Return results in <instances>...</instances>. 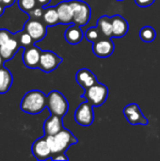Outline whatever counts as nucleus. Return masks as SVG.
I'll use <instances>...</instances> for the list:
<instances>
[{
  "instance_id": "obj_1",
  "label": "nucleus",
  "mask_w": 160,
  "mask_h": 161,
  "mask_svg": "<svg viewBox=\"0 0 160 161\" xmlns=\"http://www.w3.org/2000/svg\"><path fill=\"white\" fill-rule=\"evenodd\" d=\"M45 138L53 155L65 153L71 145L78 142V140L74 136V134L64 127L58 134L45 136Z\"/></svg>"
},
{
  "instance_id": "obj_2",
  "label": "nucleus",
  "mask_w": 160,
  "mask_h": 161,
  "mask_svg": "<svg viewBox=\"0 0 160 161\" xmlns=\"http://www.w3.org/2000/svg\"><path fill=\"white\" fill-rule=\"evenodd\" d=\"M47 107V96L41 91L33 90L25 94L21 102V109L28 114H39Z\"/></svg>"
},
{
  "instance_id": "obj_3",
  "label": "nucleus",
  "mask_w": 160,
  "mask_h": 161,
  "mask_svg": "<svg viewBox=\"0 0 160 161\" xmlns=\"http://www.w3.org/2000/svg\"><path fill=\"white\" fill-rule=\"evenodd\" d=\"M47 108L51 114L63 118L69 109V104L61 92L58 91H52L47 95Z\"/></svg>"
},
{
  "instance_id": "obj_4",
  "label": "nucleus",
  "mask_w": 160,
  "mask_h": 161,
  "mask_svg": "<svg viewBox=\"0 0 160 161\" xmlns=\"http://www.w3.org/2000/svg\"><path fill=\"white\" fill-rule=\"evenodd\" d=\"M108 89L102 83H95L89 89L85 90V93L82 95L89 103H91L93 107L102 106L108 99Z\"/></svg>"
},
{
  "instance_id": "obj_5",
  "label": "nucleus",
  "mask_w": 160,
  "mask_h": 161,
  "mask_svg": "<svg viewBox=\"0 0 160 161\" xmlns=\"http://www.w3.org/2000/svg\"><path fill=\"white\" fill-rule=\"evenodd\" d=\"M73 8V24L80 26L86 25L91 18V8L85 2L81 0H71Z\"/></svg>"
},
{
  "instance_id": "obj_6",
  "label": "nucleus",
  "mask_w": 160,
  "mask_h": 161,
  "mask_svg": "<svg viewBox=\"0 0 160 161\" xmlns=\"http://www.w3.org/2000/svg\"><path fill=\"white\" fill-rule=\"evenodd\" d=\"M74 120L82 126L91 125L94 121L93 106L88 101L81 103L74 112Z\"/></svg>"
},
{
  "instance_id": "obj_7",
  "label": "nucleus",
  "mask_w": 160,
  "mask_h": 161,
  "mask_svg": "<svg viewBox=\"0 0 160 161\" xmlns=\"http://www.w3.org/2000/svg\"><path fill=\"white\" fill-rule=\"evenodd\" d=\"M24 29L32 37L35 42L43 40L47 34V25L41 20L30 18L25 22Z\"/></svg>"
},
{
  "instance_id": "obj_8",
  "label": "nucleus",
  "mask_w": 160,
  "mask_h": 161,
  "mask_svg": "<svg viewBox=\"0 0 160 161\" xmlns=\"http://www.w3.org/2000/svg\"><path fill=\"white\" fill-rule=\"evenodd\" d=\"M62 62V58L52 51H42L40 58L39 69L44 73H51L55 71Z\"/></svg>"
},
{
  "instance_id": "obj_9",
  "label": "nucleus",
  "mask_w": 160,
  "mask_h": 161,
  "mask_svg": "<svg viewBox=\"0 0 160 161\" xmlns=\"http://www.w3.org/2000/svg\"><path fill=\"white\" fill-rule=\"evenodd\" d=\"M124 114L127 122L132 125H147L149 124L147 118L142 114L139 105L135 103L127 105L124 108Z\"/></svg>"
},
{
  "instance_id": "obj_10",
  "label": "nucleus",
  "mask_w": 160,
  "mask_h": 161,
  "mask_svg": "<svg viewBox=\"0 0 160 161\" xmlns=\"http://www.w3.org/2000/svg\"><path fill=\"white\" fill-rule=\"evenodd\" d=\"M41 52L42 51L34 44H32L28 47H25L24 50V54H23L24 64L30 69L39 68Z\"/></svg>"
},
{
  "instance_id": "obj_11",
  "label": "nucleus",
  "mask_w": 160,
  "mask_h": 161,
  "mask_svg": "<svg viewBox=\"0 0 160 161\" xmlns=\"http://www.w3.org/2000/svg\"><path fill=\"white\" fill-rule=\"evenodd\" d=\"M115 49V44L111 41V38H104L93 43L92 51L98 58H108L110 57Z\"/></svg>"
},
{
  "instance_id": "obj_12",
  "label": "nucleus",
  "mask_w": 160,
  "mask_h": 161,
  "mask_svg": "<svg viewBox=\"0 0 160 161\" xmlns=\"http://www.w3.org/2000/svg\"><path fill=\"white\" fill-rule=\"evenodd\" d=\"M32 154L38 160H46L52 158L53 154L48 146L45 136L38 139L32 145Z\"/></svg>"
},
{
  "instance_id": "obj_13",
  "label": "nucleus",
  "mask_w": 160,
  "mask_h": 161,
  "mask_svg": "<svg viewBox=\"0 0 160 161\" xmlns=\"http://www.w3.org/2000/svg\"><path fill=\"white\" fill-rule=\"evenodd\" d=\"M75 80L79 84V86L84 90L89 89L90 87H91L92 85L98 82L95 75L91 71L86 68L80 69L79 71H77L75 75Z\"/></svg>"
},
{
  "instance_id": "obj_14",
  "label": "nucleus",
  "mask_w": 160,
  "mask_h": 161,
  "mask_svg": "<svg viewBox=\"0 0 160 161\" xmlns=\"http://www.w3.org/2000/svg\"><path fill=\"white\" fill-rule=\"evenodd\" d=\"M20 47H21L20 42L17 40L15 35H14V37L9 39L5 44L0 46V54L2 56L4 61H8V60L11 59L15 56V54L17 53V51L19 50Z\"/></svg>"
},
{
  "instance_id": "obj_15",
  "label": "nucleus",
  "mask_w": 160,
  "mask_h": 161,
  "mask_svg": "<svg viewBox=\"0 0 160 161\" xmlns=\"http://www.w3.org/2000/svg\"><path fill=\"white\" fill-rule=\"evenodd\" d=\"M63 128L62 117L51 114V116L44 122L43 130L45 136L56 135Z\"/></svg>"
},
{
  "instance_id": "obj_16",
  "label": "nucleus",
  "mask_w": 160,
  "mask_h": 161,
  "mask_svg": "<svg viewBox=\"0 0 160 161\" xmlns=\"http://www.w3.org/2000/svg\"><path fill=\"white\" fill-rule=\"evenodd\" d=\"M112 28H113V37L114 38H122L126 35L128 31V23L127 21L121 15L117 14L111 17Z\"/></svg>"
},
{
  "instance_id": "obj_17",
  "label": "nucleus",
  "mask_w": 160,
  "mask_h": 161,
  "mask_svg": "<svg viewBox=\"0 0 160 161\" xmlns=\"http://www.w3.org/2000/svg\"><path fill=\"white\" fill-rule=\"evenodd\" d=\"M60 24L69 25L73 23V8L70 1H63L57 7Z\"/></svg>"
},
{
  "instance_id": "obj_18",
  "label": "nucleus",
  "mask_w": 160,
  "mask_h": 161,
  "mask_svg": "<svg viewBox=\"0 0 160 161\" xmlns=\"http://www.w3.org/2000/svg\"><path fill=\"white\" fill-rule=\"evenodd\" d=\"M83 31L81 29V26L75 24L71 25L65 31L64 37L67 42L70 44H78L82 39H83Z\"/></svg>"
},
{
  "instance_id": "obj_19",
  "label": "nucleus",
  "mask_w": 160,
  "mask_h": 161,
  "mask_svg": "<svg viewBox=\"0 0 160 161\" xmlns=\"http://www.w3.org/2000/svg\"><path fill=\"white\" fill-rule=\"evenodd\" d=\"M41 21L47 25V26H55L58 24H59V17L56 7H49L44 8L43 16Z\"/></svg>"
},
{
  "instance_id": "obj_20",
  "label": "nucleus",
  "mask_w": 160,
  "mask_h": 161,
  "mask_svg": "<svg viewBox=\"0 0 160 161\" xmlns=\"http://www.w3.org/2000/svg\"><path fill=\"white\" fill-rule=\"evenodd\" d=\"M12 81L13 78L10 72L5 67H0V94H4L8 92Z\"/></svg>"
},
{
  "instance_id": "obj_21",
  "label": "nucleus",
  "mask_w": 160,
  "mask_h": 161,
  "mask_svg": "<svg viewBox=\"0 0 160 161\" xmlns=\"http://www.w3.org/2000/svg\"><path fill=\"white\" fill-rule=\"evenodd\" d=\"M97 26L101 29L104 36L107 38H112L113 37V28H112V22L111 17H108L107 15L102 16L97 21Z\"/></svg>"
},
{
  "instance_id": "obj_22",
  "label": "nucleus",
  "mask_w": 160,
  "mask_h": 161,
  "mask_svg": "<svg viewBox=\"0 0 160 161\" xmlns=\"http://www.w3.org/2000/svg\"><path fill=\"white\" fill-rule=\"evenodd\" d=\"M85 38L90 42H96L104 38H107L104 36L103 32L101 31V29L96 25L95 27H91L89 29H87V31L85 32Z\"/></svg>"
},
{
  "instance_id": "obj_23",
  "label": "nucleus",
  "mask_w": 160,
  "mask_h": 161,
  "mask_svg": "<svg viewBox=\"0 0 160 161\" xmlns=\"http://www.w3.org/2000/svg\"><path fill=\"white\" fill-rule=\"evenodd\" d=\"M157 37L156 30L152 26H144L140 31V38L144 42H152Z\"/></svg>"
},
{
  "instance_id": "obj_24",
  "label": "nucleus",
  "mask_w": 160,
  "mask_h": 161,
  "mask_svg": "<svg viewBox=\"0 0 160 161\" xmlns=\"http://www.w3.org/2000/svg\"><path fill=\"white\" fill-rule=\"evenodd\" d=\"M15 36H16L17 40L19 41L21 47L25 48V47H28V46H30V45L35 43V42L32 39V37L25 29H23L21 32H18L17 34H15Z\"/></svg>"
},
{
  "instance_id": "obj_25",
  "label": "nucleus",
  "mask_w": 160,
  "mask_h": 161,
  "mask_svg": "<svg viewBox=\"0 0 160 161\" xmlns=\"http://www.w3.org/2000/svg\"><path fill=\"white\" fill-rule=\"evenodd\" d=\"M38 4L36 0H18L19 8L26 13L31 11Z\"/></svg>"
},
{
  "instance_id": "obj_26",
  "label": "nucleus",
  "mask_w": 160,
  "mask_h": 161,
  "mask_svg": "<svg viewBox=\"0 0 160 161\" xmlns=\"http://www.w3.org/2000/svg\"><path fill=\"white\" fill-rule=\"evenodd\" d=\"M43 12H44V8L42 6L37 5L31 11H29L27 14L29 15V17L31 19H37V20H41L42 16H43Z\"/></svg>"
},
{
  "instance_id": "obj_27",
  "label": "nucleus",
  "mask_w": 160,
  "mask_h": 161,
  "mask_svg": "<svg viewBox=\"0 0 160 161\" xmlns=\"http://www.w3.org/2000/svg\"><path fill=\"white\" fill-rule=\"evenodd\" d=\"M12 37H14V35H12L8 29L1 28L0 29V46H2L3 44H5Z\"/></svg>"
},
{
  "instance_id": "obj_28",
  "label": "nucleus",
  "mask_w": 160,
  "mask_h": 161,
  "mask_svg": "<svg viewBox=\"0 0 160 161\" xmlns=\"http://www.w3.org/2000/svg\"><path fill=\"white\" fill-rule=\"evenodd\" d=\"M156 0H135V3L141 8H146L149 6H152L155 3Z\"/></svg>"
},
{
  "instance_id": "obj_29",
  "label": "nucleus",
  "mask_w": 160,
  "mask_h": 161,
  "mask_svg": "<svg viewBox=\"0 0 160 161\" xmlns=\"http://www.w3.org/2000/svg\"><path fill=\"white\" fill-rule=\"evenodd\" d=\"M51 159H53V160H69V158L64 153H60V154L53 155Z\"/></svg>"
},
{
  "instance_id": "obj_30",
  "label": "nucleus",
  "mask_w": 160,
  "mask_h": 161,
  "mask_svg": "<svg viewBox=\"0 0 160 161\" xmlns=\"http://www.w3.org/2000/svg\"><path fill=\"white\" fill-rule=\"evenodd\" d=\"M15 1H16V0H1L0 3H2V4L5 6V8H8V7L12 6V5L14 4Z\"/></svg>"
},
{
  "instance_id": "obj_31",
  "label": "nucleus",
  "mask_w": 160,
  "mask_h": 161,
  "mask_svg": "<svg viewBox=\"0 0 160 161\" xmlns=\"http://www.w3.org/2000/svg\"><path fill=\"white\" fill-rule=\"evenodd\" d=\"M36 1H37V4H38V5L42 6V7L47 6V5L51 2V0H36Z\"/></svg>"
},
{
  "instance_id": "obj_32",
  "label": "nucleus",
  "mask_w": 160,
  "mask_h": 161,
  "mask_svg": "<svg viewBox=\"0 0 160 161\" xmlns=\"http://www.w3.org/2000/svg\"><path fill=\"white\" fill-rule=\"evenodd\" d=\"M4 11H5V6L2 3H0V16L3 15Z\"/></svg>"
},
{
  "instance_id": "obj_33",
  "label": "nucleus",
  "mask_w": 160,
  "mask_h": 161,
  "mask_svg": "<svg viewBox=\"0 0 160 161\" xmlns=\"http://www.w3.org/2000/svg\"><path fill=\"white\" fill-rule=\"evenodd\" d=\"M3 62H4V59H3V58H2V56H1V54H0V67H2Z\"/></svg>"
},
{
  "instance_id": "obj_34",
  "label": "nucleus",
  "mask_w": 160,
  "mask_h": 161,
  "mask_svg": "<svg viewBox=\"0 0 160 161\" xmlns=\"http://www.w3.org/2000/svg\"><path fill=\"white\" fill-rule=\"evenodd\" d=\"M117 1H123V0H117Z\"/></svg>"
},
{
  "instance_id": "obj_35",
  "label": "nucleus",
  "mask_w": 160,
  "mask_h": 161,
  "mask_svg": "<svg viewBox=\"0 0 160 161\" xmlns=\"http://www.w3.org/2000/svg\"><path fill=\"white\" fill-rule=\"evenodd\" d=\"M0 2H1V0H0Z\"/></svg>"
}]
</instances>
